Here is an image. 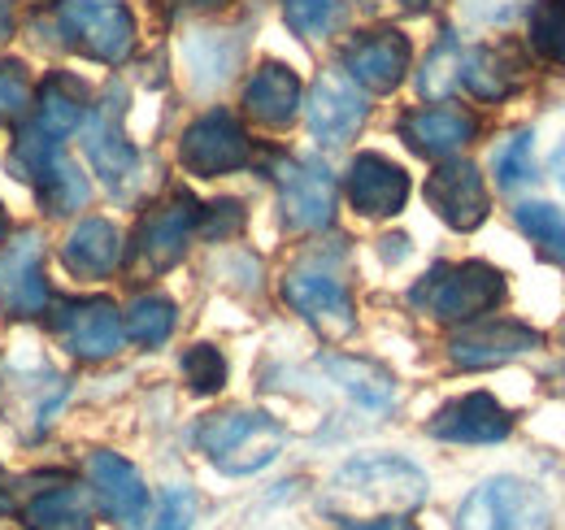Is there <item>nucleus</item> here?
I'll list each match as a JSON object with an SVG mask.
<instances>
[{
	"instance_id": "nucleus-20",
	"label": "nucleus",
	"mask_w": 565,
	"mask_h": 530,
	"mask_svg": "<svg viewBox=\"0 0 565 530\" xmlns=\"http://www.w3.org/2000/svg\"><path fill=\"white\" fill-rule=\"evenodd\" d=\"M83 144H87V161H92V170H96L114 192H122V188L136 179V170H140V152L127 144V135H122L118 118H114L109 109L83 123Z\"/></svg>"
},
{
	"instance_id": "nucleus-28",
	"label": "nucleus",
	"mask_w": 565,
	"mask_h": 530,
	"mask_svg": "<svg viewBox=\"0 0 565 530\" xmlns=\"http://www.w3.org/2000/svg\"><path fill=\"white\" fill-rule=\"evenodd\" d=\"M35 188H40V197L49 204V213H74V209H83L87 204V174L74 166L66 152H57L44 170H40V179H35Z\"/></svg>"
},
{
	"instance_id": "nucleus-3",
	"label": "nucleus",
	"mask_w": 565,
	"mask_h": 530,
	"mask_svg": "<svg viewBox=\"0 0 565 530\" xmlns=\"http://www.w3.org/2000/svg\"><path fill=\"white\" fill-rule=\"evenodd\" d=\"M196 444L222 474H257L282 453V426L270 413L231 409L213 413L196 426Z\"/></svg>"
},
{
	"instance_id": "nucleus-16",
	"label": "nucleus",
	"mask_w": 565,
	"mask_h": 530,
	"mask_svg": "<svg viewBox=\"0 0 565 530\" xmlns=\"http://www.w3.org/2000/svg\"><path fill=\"white\" fill-rule=\"evenodd\" d=\"M344 70L361 92H396L409 74V40L401 31H365L344 49Z\"/></svg>"
},
{
	"instance_id": "nucleus-27",
	"label": "nucleus",
	"mask_w": 565,
	"mask_h": 530,
	"mask_svg": "<svg viewBox=\"0 0 565 530\" xmlns=\"http://www.w3.org/2000/svg\"><path fill=\"white\" fill-rule=\"evenodd\" d=\"M183 53H188V66H192V83H196L201 92H210V87L231 78V66H235V57H239V44H235V40L226 44L222 31H205V35H192V40L183 44Z\"/></svg>"
},
{
	"instance_id": "nucleus-39",
	"label": "nucleus",
	"mask_w": 565,
	"mask_h": 530,
	"mask_svg": "<svg viewBox=\"0 0 565 530\" xmlns=\"http://www.w3.org/2000/svg\"><path fill=\"white\" fill-rule=\"evenodd\" d=\"M349 530H418L409 518H370V522H353Z\"/></svg>"
},
{
	"instance_id": "nucleus-13",
	"label": "nucleus",
	"mask_w": 565,
	"mask_h": 530,
	"mask_svg": "<svg viewBox=\"0 0 565 530\" xmlns=\"http://www.w3.org/2000/svg\"><path fill=\"white\" fill-rule=\"evenodd\" d=\"M57 335L74 357L105 361L122 348V314L114 300L92 296V300H66L57 305Z\"/></svg>"
},
{
	"instance_id": "nucleus-37",
	"label": "nucleus",
	"mask_w": 565,
	"mask_h": 530,
	"mask_svg": "<svg viewBox=\"0 0 565 530\" xmlns=\"http://www.w3.org/2000/svg\"><path fill=\"white\" fill-rule=\"evenodd\" d=\"M31 105V83L22 66H0V118H18Z\"/></svg>"
},
{
	"instance_id": "nucleus-41",
	"label": "nucleus",
	"mask_w": 565,
	"mask_h": 530,
	"mask_svg": "<svg viewBox=\"0 0 565 530\" xmlns=\"http://www.w3.org/2000/svg\"><path fill=\"white\" fill-rule=\"evenodd\" d=\"M179 4H188V9H210V4H226V0H179Z\"/></svg>"
},
{
	"instance_id": "nucleus-30",
	"label": "nucleus",
	"mask_w": 565,
	"mask_h": 530,
	"mask_svg": "<svg viewBox=\"0 0 565 530\" xmlns=\"http://www.w3.org/2000/svg\"><path fill=\"white\" fill-rule=\"evenodd\" d=\"M122 331L131 335L136 343H166L170 331H174V305L166 300V296H140L131 309H127V318H122Z\"/></svg>"
},
{
	"instance_id": "nucleus-6",
	"label": "nucleus",
	"mask_w": 565,
	"mask_h": 530,
	"mask_svg": "<svg viewBox=\"0 0 565 530\" xmlns=\"http://www.w3.org/2000/svg\"><path fill=\"white\" fill-rule=\"evenodd\" d=\"M275 183H279L282 197V218L291 231H322L335 222V204H340V192H335V179L322 161L313 157H279L275 161Z\"/></svg>"
},
{
	"instance_id": "nucleus-26",
	"label": "nucleus",
	"mask_w": 565,
	"mask_h": 530,
	"mask_svg": "<svg viewBox=\"0 0 565 530\" xmlns=\"http://www.w3.org/2000/svg\"><path fill=\"white\" fill-rule=\"evenodd\" d=\"M83 114H87V96H83V87L74 83L71 74H57V78L44 83V92H40V123H35L40 131L66 139L71 131L83 127Z\"/></svg>"
},
{
	"instance_id": "nucleus-36",
	"label": "nucleus",
	"mask_w": 565,
	"mask_h": 530,
	"mask_svg": "<svg viewBox=\"0 0 565 530\" xmlns=\"http://www.w3.org/2000/svg\"><path fill=\"white\" fill-rule=\"evenodd\" d=\"M340 18V0H287V26L296 35H327Z\"/></svg>"
},
{
	"instance_id": "nucleus-34",
	"label": "nucleus",
	"mask_w": 565,
	"mask_h": 530,
	"mask_svg": "<svg viewBox=\"0 0 565 530\" xmlns=\"http://www.w3.org/2000/svg\"><path fill=\"white\" fill-rule=\"evenodd\" d=\"M196 522V496L188 487H170L157 505H148L140 530H192Z\"/></svg>"
},
{
	"instance_id": "nucleus-40",
	"label": "nucleus",
	"mask_w": 565,
	"mask_h": 530,
	"mask_svg": "<svg viewBox=\"0 0 565 530\" xmlns=\"http://www.w3.org/2000/svg\"><path fill=\"white\" fill-rule=\"evenodd\" d=\"M553 170H557V179H562V188H565V139H562V148H557V157H553Z\"/></svg>"
},
{
	"instance_id": "nucleus-4",
	"label": "nucleus",
	"mask_w": 565,
	"mask_h": 530,
	"mask_svg": "<svg viewBox=\"0 0 565 530\" xmlns=\"http://www.w3.org/2000/svg\"><path fill=\"white\" fill-rule=\"evenodd\" d=\"M553 509L526 478H488L457 513V530H548Z\"/></svg>"
},
{
	"instance_id": "nucleus-1",
	"label": "nucleus",
	"mask_w": 565,
	"mask_h": 530,
	"mask_svg": "<svg viewBox=\"0 0 565 530\" xmlns=\"http://www.w3.org/2000/svg\"><path fill=\"white\" fill-rule=\"evenodd\" d=\"M426 500V474L405 457H356L349 462L327 496V509L370 522V518H409Z\"/></svg>"
},
{
	"instance_id": "nucleus-22",
	"label": "nucleus",
	"mask_w": 565,
	"mask_h": 530,
	"mask_svg": "<svg viewBox=\"0 0 565 530\" xmlns=\"http://www.w3.org/2000/svg\"><path fill=\"white\" fill-rule=\"evenodd\" d=\"M479 100H504L518 92L522 83V53L513 44H483V49H470L461 57V74H457Z\"/></svg>"
},
{
	"instance_id": "nucleus-18",
	"label": "nucleus",
	"mask_w": 565,
	"mask_h": 530,
	"mask_svg": "<svg viewBox=\"0 0 565 530\" xmlns=\"http://www.w3.org/2000/svg\"><path fill=\"white\" fill-rule=\"evenodd\" d=\"M409 200V174L379 157V152H361L349 166V204L365 218H392L401 213Z\"/></svg>"
},
{
	"instance_id": "nucleus-44",
	"label": "nucleus",
	"mask_w": 565,
	"mask_h": 530,
	"mask_svg": "<svg viewBox=\"0 0 565 530\" xmlns=\"http://www.w3.org/2000/svg\"><path fill=\"white\" fill-rule=\"evenodd\" d=\"M405 4H414V9H423V4H426V0H405Z\"/></svg>"
},
{
	"instance_id": "nucleus-8",
	"label": "nucleus",
	"mask_w": 565,
	"mask_h": 530,
	"mask_svg": "<svg viewBox=\"0 0 565 530\" xmlns=\"http://www.w3.org/2000/svg\"><path fill=\"white\" fill-rule=\"evenodd\" d=\"M248 157H253L248 131H244L226 109H213L205 118H196V123L183 131V144H179L183 170H192V174H201V179H222V174L248 166Z\"/></svg>"
},
{
	"instance_id": "nucleus-11",
	"label": "nucleus",
	"mask_w": 565,
	"mask_h": 530,
	"mask_svg": "<svg viewBox=\"0 0 565 530\" xmlns=\"http://www.w3.org/2000/svg\"><path fill=\"white\" fill-rule=\"evenodd\" d=\"M196 222H201V204L192 197H183V192L170 197L166 204H157V209H148L140 231H136V257L143 262V269L161 274V269L183 262Z\"/></svg>"
},
{
	"instance_id": "nucleus-7",
	"label": "nucleus",
	"mask_w": 565,
	"mask_h": 530,
	"mask_svg": "<svg viewBox=\"0 0 565 530\" xmlns=\"http://www.w3.org/2000/svg\"><path fill=\"white\" fill-rule=\"evenodd\" d=\"M282 296L287 305L327 339H344L353 335L356 318H353V296L344 287L340 274L322 269V265H296L287 278H282Z\"/></svg>"
},
{
	"instance_id": "nucleus-2",
	"label": "nucleus",
	"mask_w": 565,
	"mask_h": 530,
	"mask_svg": "<svg viewBox=\"0 0 565 530\" xmlns=\"http://www.w3.org/2000/svg\"><path fill=\"white\" fill-rule=\"evenodd\" d=\"M409 305L435 322H475L504 305V274L488 262L430 265L414 283Z\"/></svg>"
},
{
	"instance_id": "nucleus-21",
	"label": "nucleus",
	"mask_w": 565,
	"mask_h": 530,
	"mask_svg": "<svg viewBox=\"0 0 565 530\" xmlns=\"http://www.w3.org/2000/svg\"><path fill=\"white\" fill-rule=\"evenodd\" d=\"M122 262V235L105 218H83L62 244V265L78 278H105Z\"/></svg>"
},
{
	"instance_id": "nucleus-9",
	"label": "nucleus",
	"mask_w": 565,
	"mask_h": 530,
	"mask_svg": "<svg viewBox=\"0 0 565 530\" xmlns=\"http://www.w3.org/2000/svg\"><path fill=\"white\" fill-rule=\"evenodd\" d=\"M544 343V335L526 322H509V318H475L466 331L448 339V357L457 370H492L513 357H526Z\"/></svg>"
},
{
	"instance_id": "nucleus-24",
	"label": "nucleus",
	"mask_w": 565,
	"mask_h": 530,
	"mask_svg": "<svg viewBox=\"0 0 565 530\" xmlns=\"http://www.w3.org/2000/svg\"><path fill=\"white\" fill-rule=\"evenodd\" d=\"M22 522H26V530H92L96 513H92L87 491L66 483V487H53V491L35 496L22 509Z\"/></svg>"
},
{
	"instance_id": "nucleus-15",
	"label": "nucleus",
	"mask_w": 565,
	"mask_h": 530,
	"mask_svg": "<svg viewBox=\"0 0 565 530\" xmlns=\"http://www.w3.org/2000/svg\"><path fill=\"white\" fill-rule=\"evenodd\" d=\"M426 431L435 439H444V444H500L513 431V417L492 392H470V396L448 400L430 417Z\"/></svg>"
},
{
	"instance_id": "nucleus-33",
	"label": "nucleus",
	"mask_w": 565,
	"mask_h": 530,
	"mask_svg": "<svg viewBox=\"0 0 565 530\" xmlns=\"http://www.w3.org/2000/svg\"><path fill=\"white\" fill-rule=\"evenodd\" d=\"M183 374H188V388L196 396H213L226 383V357L213 343H192L183 352Z\"/></svg>"
},
{
	"instance_id": "nucleus-12",
	"label": "nucleus",
	"mask_w": 565,
	"mask_h": 530,
	"mask_svg": "<svg viewBox=\"0 0 565 530\" xmlns=\"http://www.w3.org/2000/svg\"><path fill=\"white\" fill-rule=\"evenodd\" d=\"M365 92L356 87L349 74L340 70H327L313 87H309V105H305V118H309V131L318 144L335 148V144H349L361 123H365Z\"/></svg>"
},
{
	"instance_id": "nucleus-17",
	"label": "nucleus",
	"mask_w": 565,
	"mask_h": 530,
	"mask_svg": "<svg viewBox=\"0 0 565 530\" xmlns=\"http://www.w3.org/2000/svg\"><path fill=\"white\" fill-rule=\"evenodd\" d=\"M44 262V240L40 231H22L4 253H0V305L18 318L44 314L49 309V287L40 278Z\"/></svg>"
},
{
	"instance_id": "nucleus-29",
	"label": "nucleus",
	"mask_w": 565,
	"mask_h": 530,
	"mask_svg": "<svg viewBox=\"0 0 565 530\" xmlns=\"http://www.w3.org/2000/svg\"><path fill=\"white\" fill-rule=\"evenodd\" d=\"M513 222H518V231L540 248V253H548L557 265H565V213L562 209H553V204H518L513 209Z\"/></svg>"
},
{
	"instance_id": "nucleus-38",
	"label": "nucleus",
	"mask_w": 565,
	"mask_h": 530,
	"mask_svg": "<svg viewBox=\"0 0 565 530\" xmlns=\"http://www.w3.org/2000/svg\"><path fill=\"white\" fill-rule=\"evenodd\" d=\"M210 213V222L201 218L196 226L210 235V240H222V235H235L239 226H244V209L235 204V200H222V204H213V209H205Z\"/></svg>"
},
{
	"instance_id": "nucleus-23",
	"label": "nucleus",
	"mask_w": 565,
	"mask_h": 530,
	"mask_svg": "<svg viewBox=\"0 0 565 530\" xmlns=\"http://www.w3.org/2000/svg\"><path fill=\"white\" fill-rule=\"evenodd\" d=\"M244 109L262 127H287L300 109V78L279 62H266L244 87Z\"/></svg>"
},
{
	"instance_id": "nucleus-14",
	"label": "nucleus",
	"mask_w": 565,
	"mask_h": 530,
	"mask_svg": "<svg viewBox=\"0 0 565 530\" xmlns=\"http://www.w3.org/2000/svg\"><path fill=\"white\" fill-rule=\"evenodd\" d=\"M87 478H92V491H96L109 522H118L122 530L143 527L152 500H148V487H143L136 465L122 462L118 453H92L87 457Z\"/></svg>"
},
{
	"instance_id": "nucleus-31",
	"label": "nucleus",
	"mask_w": 565,
	"mask_h": 530,
	"mask_svg": "<svg viewBox=\"0 0 565 530\" xmlns=\"http://www.w3.org/2000/svg\"><path fill=\"white\" fill-rule=\"evenodd\" d=\"M531 44L544 62L565 66V0H540L531 13Z\"/></svg>"
},
{
	"instance_id": "nucleus-43",
	"label": "nucleus",
	"mask_w": 565,
	"mask_h": 530,
	"mask_svg": "<svg viewBox=\"0 0 565 530\" xmlns=\"http://www.w3.org/2000/svg\"><path fill=\"white\" fill-rule=\"evenodd\" d=\"M4 231H9V218H4V209H0V240H4Z\"/></svg>"
},
{
	"instance_id": "nucleus-42",
	"label": "nucleus",
	"mask_w": 565,
	"mask_h": 530,
	"mask_svg": "<svg viewBox=\"0 0 565 530\" xmlns=\"http://www.w3.org/2000/svg\"><path fill=\"white\" fill-rule=\"evenodd\" d=\"M4 22H9V0H0V31H4Z\"/></svg>"
},
{
	"instance_id": "nucleus-10",
	"label": "nucleus",
	"mask_w": 565,
	"mask_h": 530,
	"mask_svg": "<svg viewBox=\"0 0 565 530\" xmlns=\"http://www.w3.org/2000/svg\"><path fill=\"white\" fill-rule=\"evenodd\" d=\"M426 204L452 226V231H479L492 213V197L483 183V170L475 161H444L426 179Z\"/></svg>"
},
{
	"instance_id": "nucleus-32",
	"label": "nucleus",
	"mask_w": 565,
	"mask_h": 530,
	"mask_svg": "<svg viewBox=\"0 0 565 530\" xmlns=\"http://www.w3.org/2000/svg\"><path fill=\"white\" fill-rule=\"evenodd\" d=\"M535 144H531V131H518L509 135V144L495 152V183L504 188V192H513V188H526L531 179H535Z\"/></svg>"
},
{
	"instance_id": "nucleus-5",
	"label": "nucleus",
	"mask_w": 565,
	"mask_h": 530,
	"mask_svg": "<svg viewBox=\"0 0 565 530\" xmlns=\"http://www.w3.org/2000/svg\"><path fill=\"white\" fill-rule=\"evenodd\" d=\"M62 31L71 35L78 53H87L105 66H122L136 49V18L118 0H66Z\"/></svg>"
},
{
	"instance_id": "nucleus-19",
	"label": "nucleus",
	"mask_w": 565,
	"mask_h": 530,
	"mask_svg": "<svg viewBox=\"0 0 565 530\" xmlns=\"http://www.w3.org/2000/svg\"><path fill=\"white\" fill-rule=\"evenodd\" d=\"M401 139L430 161H448L452 152H461L475 139V118L466 109L452 105H435V109H418L401 118Z\"/></svg>"
},
{
	"instance_id": "nucleus-25",
	"label": "nucleus",
	"mask_w": 565,
	"mask_h": 530,
	"mask_svg": "<svg viewBox=\"0 0 565 530\" xmlns=\"http://www.w3.org/2000/svg\"><path fill=\"white\" fill-rule=\"evenodd\" d=\"M322 370L356 400V404H365V409H387L392 400H396V383H392V374L383 370V365H374V361H361V357H340V352H331V357H322Z\"/></svg>"
},
{
	"instance_id": "nucleus-35",
	"label": "nucleus",
	"mask_w": 565,
	"mask_h": 530,
	"mask_svg": "<svg viewBox=\"0 0 565 530\" xmlns=\"http://www.w3.org/2000/svg\"><path fill=\"white\" fill-rule=\"evenodd\" d=\"M457 74H461V53H457V40H444V44H439V49L426 57V70L418 74V87H423L426 100H444V96L452 92Z\"/></svg>"
}]
</instances>
